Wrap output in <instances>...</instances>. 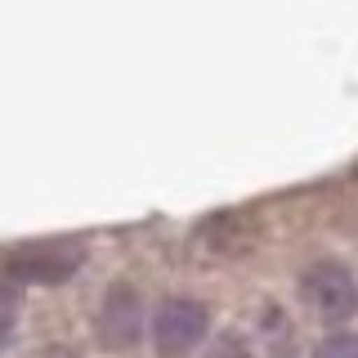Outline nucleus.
Instances as JSON below:
<instances>
[{
  "label": "nucleus",
  "instance_id": "obj_1",
  "mask_svg": "<svg viewBox=\"0 0 358 358\" xmlns=\"http://www.w3.org/2000/svg\"><path fill=\"white\" fill-rule=\"evenodd\" d=\"M206 327H210L206 305H197V300H188V296H171L152 313V345H157L162 358H184L201 345Z\"/></svg>",
  "mask_w": 358,
  "mask_h": 358
},
{
  "label": "nucleus",
  "instance_id": "obj_2",
  "mask_svg": "<svg viewBox=\"0 0 358 358\" xmlns=\"http://www.w3.org/2000/svg\"><path fill=\"white\" fill-rule=\"evenodd\" d=\"M300 287H305V300L313 305V313L322 322H350L358 313V282H354L350 268L336 264V260L309 264Z\"/></svg>",
  "mask_w": 358,
  "mask_h": 358
},
{
  "label": "nucleus",
  "instance_id": "obj_3",
  "mask_svg": "<svg viewBox=\"0 0 358 358\" xmlns=\"http://www.w3.org/2000/svg\"><path fill=\"white\" fill-rule=\"evenodd\" d=\"M143 331V305H139V291L117 282L103 296V305H99V341L112 345V350H126V345L139 341Z\"/></svg>",
  "mask_w": 358,
  "mask_h": 358
},
{
  "label": "nucleus",
  "instance_id": "obj_4",
  "mask_svg": "<svg viewBox=\"0 0 358 358\" xmlns=\"http://www.w3.org/2000/svg\"><path fill=\"white\" fill-rule=\"evenodd\" d=\"M81 264V251L76 246H22V251L9 260V273L22 278V282H63L72 268Z\"/></svg>",
  "mask_w": 358,
  "mask_h": 358
},
{
  "label": "nucleus",
  "instance_id": "obj_5",
  "mask_svg": "<svg viewBox=\"0 0 358 358\" xmlns=\"http://www.w3.org/2000/svg\"><path fill=\"white\" fill-rule=\"evenodd\" d=\"M313 358H358V336H350V331H331L327 341H318Z\"/></svg>",
  "mask_w": 358,
  "mask_h": 358
},
{
  "label": "nucleus",
  "instance_id": "obj_6",
  "mask_svg": "<svg viewBox=\"0 0 358 358\" xmlns=\"http://www.w3.org/2000/svg\"><path fill=\"white\" fill-rule=\"evenodd\" d=\"M206 358H251V350H246L242 341H233V336H224V341L210 345V354Z\"/></svg>",
  "mask_w": 358,
  "mask_h": 358
},
{
  "label": "nucleus",
  "instance_id": "obj_7",
  "mask_svg": "<svg viewBox=\"0 0 358 358\" xmlns=\"http://www.w3.org/2000/svg\"><path fill=\"white\" fill-rule=\"evenodd\" d=\"M5 336H9V322H5V318H0V341H5Z\"/></svg>",
  "mask_w": 358,
  "mask_h": 358
}]
</instances>
